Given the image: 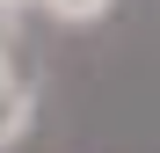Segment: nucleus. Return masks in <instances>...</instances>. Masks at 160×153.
<instances>
[{"instance_id":"f03ea898","label":"nucleus","mask_w":160,"mask_h":153,"mask_svg":"<svg viewBox=\"0 0 160 153\" xmlns=\"http://www.w3.org/2000/svg\"><path fill=\"white\" fill-rule=\"evenodd\" d=\"M51 8H58V15H66V22H95V15H102V8H109V0H51Z\"/></svg>"},{"instance_id":"f257e3e1","label":"nucleus","mask_w":160,"mask_h":153,"mask_svg":"<svg viewBox=\"0 0 160 153\" xmlns=\"http://www.w3.org/2000/svg\"><path fill=\"white\" fill-rule=\"evenodd\" d=\"M22 124H29V95L8 80V88H0V146H15V139H22Z\"/></svg>"},{"instance_id":"7ed1b4c3","label":"nucleus","mask_w":160,"mask_h":153,"mask_svg":"<svg viewBox=\"0 0 160 153\" xmlns=\"http://www.w3.org/2000/svg\"><path fill=\"white\" fill-rule=\"evenodd\" d=\"M8 80H15V73H8V51H0V88H8Z\"/></svg>"},{"instance_id":"20e7f679","label":"nucleus","mask_w":160,"mask_h":153,"mask_svg":"<svg viewBox=\"0 0 160 153\" xmlns=\"http://www.w3.org/2000/svg\"><path fill=\"white\" fill-rule=\"evenodd\" d=\"M8 8H22V0H8Z\"/></svg>"}]
</instances>
